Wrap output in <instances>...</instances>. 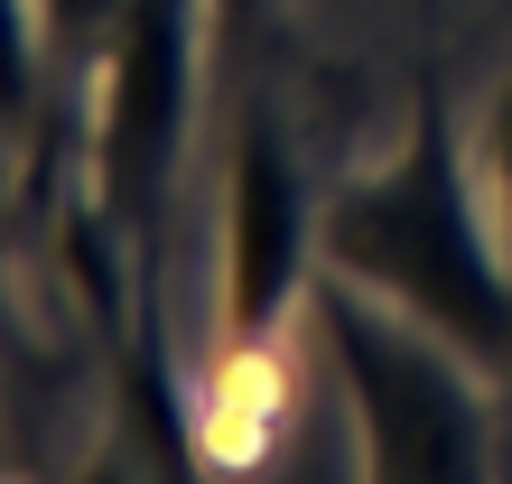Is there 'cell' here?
<instances>
[{
	"label": "cell",
	"mask_w": 512,
	"mask_h": 484,
	"mask_svg": "<svg viewBox=\"0 0 512 484\" xmlns=\"http://www.w3.org/2000/svg\"><path fill=\"white\" fill-rule=\"evenodd\" d=\"M270 419H280V363L233 354L215 373V391H205V447H215V466H252L270 447Z\"/></svg>",
	"instance_id": "cell-1"
}]
</instances>
